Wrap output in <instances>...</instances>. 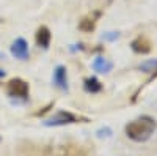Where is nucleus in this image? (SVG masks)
Instances as JSON below:
<instances>
[{
    "label": "nucleus",
    "instance_id": "f257e3e1",
    "mask_svg": "<svg viewBox=\"0 0 157 156\" xmlns=\"http://www.w3.org/2000/svg\"><path fill=\"white\" fill-rule=\"evenodd\" d=\"M155 128H157V123L152 117L141 115L126 125V134L134 142H146L154 134Z\"/></svg>",
    "mask_w": 157,
    "mask_h": 156
},
{
    "label": "nucleus",
    "instance_id": "f03ea898",
    "mask_svg": "<svg viewBox=\"0 0 157 156\" xmlns=\"http://www.w3.org/2000/svg\"><path fill=\"white\" fill-rule=\"evenodd\" d=\"M44 156H86V151L80 145H50L44 150Z\"/></svg>",
    "mask_w": 157,
    "mask_h": 156
},
{
    "label": "nucleus",
    "instance_id": "7ed1b4c3",
    "mask_svg": "<svg viewBox=\"0 0 157 156\" xmlns=\"http://www.w3.org/2000/svg\"><path fill=\"white\" fill-rule=\"evenodd\" d=\"M88 122V118H82V117H77L71 112H66V110H60L57 112L52 118L43 122L44 126H66V125H72V123H77V122Z\"/></svg>",
    "mask_w": 157,
    "mask_h": 156
},
{
    "label": "nucleus",
    "instance_id": "20e7f679",
    "mask_svg": "<svg viewBox=\"0 0 157 156\" xmlns=\"http://www.w3.org/2000/svg\"><path fill=\"white\" fill-rule=\"evenodd\" d=\"M29 92H30V87L29 84L25 82L21 77H14L6 84V93L11 98H21V99H27L29 98Z\"/></svg>",
    "mask_w": 157,
    "mask_h": 156
},
{
    "label": "nucleus",
    "instance_id": "39448f33",
    "mask_svg": "<svg viewBox=\"0 0 157 156\" xmlns=\"http://www.w3.org/2000/svg\"><path fill=\"white\" fill-rule=\"evenodd\" d=\"M10 50H11V55L19 58V60H27L29 55H30L29 44H27V41H25L24 38H17V40L11 44Z\"/></svg>",
    "mask_w": 157,
    "mask_h": 156
},
{
    "label": "nucleus",
    "instance_id": "423d86ee",
    "mask_svg": "<svg viewBox=\"0 0 157 156\" xmlns=\"http://www.w3.org/2000/svg\"><path fill=\"white\" fill-rule=\"evenodd\" d=\"M54 85L63 92H68L69 85H68V73H66V66L58 65L54 71Z\"/></svg>",
    "mask_w": 157,
    "mask_h": 156
},
{
    "label": "nucleus",
    "instance_id": "0eeeda50",
    "mask_svg": "<svg viewBox=\"0 0 157 156\" xmlns=\"http://www.w3.org/2000/svg\"><path fill=\"white\" fill-rule=\"evenodd\" d=\"M35 40H36V44H38L39 47H43L44 50L49 49L50 41H52V33H50L49 27H46V25H41V27L36 30Z\"/></svg>",
    "mask_w": 157,
    "mask_h": 156
},
{
    "label": "nucleus",
    "instance_id": "6e6552de",
    "mask_svg": "<svg viewBox=\"0 0 157 156\" xmlns=\"http://www.w3.org/2000/svg\"><path fill=\"white\" fill-rule=\"evenodd\" d=\"M130 47H132L134 52H137V54H149L151 52V41L148 40L146 36H137L135 40L130 43Z\"/></svg>",
    "mask_w": 157,
    "mask_h": 156
},
{
    "label": "nucleus",
    "instance_id": "1a4fd4ad",
    "mask_svg": "<svg viewBox=\"0 0 157 156\" xmlns=\"http://www.w3.org/2000/svg\"><path fill=\"white\" fill-rule=\"evenodd\" d=\"M91 66H93V70H94L96 73L107 74V73H110V71H112L113 63H112V62H109L107 58H104V57H96Z\"/></svg>",
    "mask_w": 157,
    "mask_h": 156
},
{
    "label": "nucleus",
    "instance_id": "9d476101",
    "mask_svg": "<svg viewBox=\"0 0 157 156\" xmlns=\"http://www.w3.org/2000/svg\"><path fill=\"white\" fill-rule=\"evenodd\" d=\"M83 88L88 93H99L102 90V84L96 79V77H86L83 81Z\"/></svg>",
    "mask_w": 157,
    "mask_h": 156
},
{
    "label": "nucleus",
    "instance_id": "9b49d317",
    "mask_svg": "<svg viewBox=\"0 0 157 156\" xmlns=\"http://www.w3.org/2000/svg\"><path fill=\"white\" fill-rule=\"evenodd\" d=\"M94 27H96V21H94V18H91V16L83 18L80 22H78V29H80L82 32H93Z\"/></svg>",
    "mask_w": 157,
    "mask_h": 156
},
{
    "label": "nucleus",
    "instance_id": "f8f14e48",
    "mask_svg": "<svg viewBox=\"0 0 157 156\" xmlns=\"http://www.w3.org/2000/svg\"><path fill=\"white\" fill-rule=\"evenodd\" d=\"M138 70L143 71V73H154V71H157V58H151V60L143 62L138 66Z\"/></svg>",
    "mask_w": 157,
    "mask_h": 156
},
{
    "label": "nucleus",
    "instance_id": "ddd939ff",
    "mask_svg": "<svg viewBox=\"0 0 157 156\" xmlns=\"http://www.w3.org/2000/svg\"><path fill=\"white\" fill-rule=\"evenodd\" d=\"M96 136L98 137H110L112 136V129L109 128V126H105V128H99L98 131H96Z\"/></svg>",
    "mask_w": 157,
    "mask_h": 156
},
{
    "label": "nucleus",
    "instance_id": "4468645a",
    "mask_svg": "<svg viewBox=\"0 0 157 156\" xmlns=\"http://www.w3.org/2000/svg\"><path fill=\"white\" fill-rule=\"evenodd\" d=\"M102 38H104V40H107V41H115V40L120 38V33H118V32H107V33L102 35Z\"/></svg>",
    "mask_w": 157,
    "mask_h": 156
},
{
    "label": "nucleus",
    "instance_id": "2eb2a0df",
    "mask_svg": "<svg viewBox=\"0 0 157 156\" xmlns=\"http://www.w3.org/2000/svg\"><path fill=\"white\" fill-rule=\"evenodd\" d=\"M52 107H54V102H50V104H47V106H44V107H43L41 110L35 112V115H36V117H43V115H44L46 112H49V110H50Z\"/></svg>",
    "mask_w": 157,
    "mask_h": 156
},
{
    "label": "nucleus",
    "instance_id": "dca6fc26",
    "mask_svg": "<svg viewBox=\"0 0 157 156\" xmlns=\"http://www.w3.org/2000/svg\"><path fill=\"white\" fill-rule=\"evenodd\" d=\"M0 77H5V71L3 70H0Z\"/></svg>",
    "mask_w": 157,
    "mask_h": 156
}]
</instances>
